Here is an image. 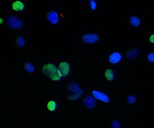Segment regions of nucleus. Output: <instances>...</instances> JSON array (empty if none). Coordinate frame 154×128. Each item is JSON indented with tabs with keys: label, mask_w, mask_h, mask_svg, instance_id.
I'll return each mask as SVG.
<instances>
[{
	"label": "nucleus",
	"mask_w": 154,
	"mask_h": 128,
	"mask_svg": "<svg viewBox=\"0 0 154 128\" xmlns=\"http://www.w3.org/2000/svg\"><path fill=\"white\" fill-rule=\"evenodd\" d=\"M42 72L43 75H45L54 81H58L61 80V78H62L59 73L58 68H57L56 65H54V64H46L45 65H43L42 69Z\"/></svg>",
	"instance_id": "nucleus-1"
},
{
	"label": "nucleus",
	"mask_w": 154,
	"mask_h": 128,
	"mask_svg": "<svg viewBox=\"0 0 154 128\" xmlns=\"http://www.w3.org/2000/svg\"><path fill=\"white\" fill-rule=\"evenodd\" d=\"M68 90L71 91L72 95H68L67 99L68 100H78L81 97L82 95V88L76 84V83H70L68 85Z\"/></svg>",
	"instance_id": "nucleus-2"
},
{
	"label": "nucleus",
	"mask_w": 154,
	"mask_h": 128,
	"mask_svg": "<svg viewBox=\"0 0 154 128\" xmlns=\"http://www.w3.org/2000/svg\"><path fill=\"white\" fill-rule=\"evenodd\" d=\"M7 24L13 30H21L24 26V22L20 18L11 15L7 18Z\"/></svg>",
	"instance_id": "nucleus-3"
},
{
	"label": "nucleus",
	"mask_w": 154,
	"mask_h": 128,
	"mask_svg": "<svg viewBox=\"0 0 154 128\" xmlns=\"http://www.w3.org/2000/svg\"><path fill=\"white\" fill-rule=\"evenodd\" d=\"M81 40L85 44H95L100 41V36L96 34H86L82 37Z\"/></svg>",
	"instance_id": "nucleus-4"
},
{
	"label": "nucleus",
	"mask_w": 154,
	"mask_h": 128,
	"mask_svg": "<svg viewBox=\"0 0 154 128\" xmlns=\"http://www.w3.org/2000/svg\"><path fill=\"white\" fill-rule=\"evenodd\" d=\"M92 96L94 97L96 100H100L103 103H109V97L108 96L107 94H106L105 92H102L101 91H98V90H93L92 91Z\"/></svg>",
	"instance_id": "nucleus-5"
},
{
	"label": "nucleus",
	"mask_w": 154,
	"mask_h": 128,
	"mask_svg": "<svg viewBox=\"0 0 154 128\" xmlns=\"http://www.w3.org/2000/svg\"><path fill=\"white\" fill-rule=\"evenodd\" d=\"M46 19L52 25H57V24H58L60 21L59 14L56 10H52L47 13Z\"/></svg>",
	"instance_id": "nucleus-6"
},
{
	"label": "nucleus",
	"mask_w": 154,
	"mask_h": 128,
	"mask_svg": "<svg viewBox=\"0 0 154 128\" xmlns=\"http://www.w3.org/2000/svg\"><path fill=\"white\" fill-rule=\"evenodd\" d=\"M58 70L59 73L62 76V77H66L69 75V71H70V67L68 61H62L60 62L59 65H58Z\"/></svg>",
	"instance_id": "nucleus-7"
},
{
	"label": "nucleus",
	"mask_w": 154,
	"mask_h": 128,
	"mask_svg": "<svg viewBox=\"0 0 154 128\" xmlns=\"http://www.w3.org/2000/svg\"><path fill=\"white\" fill-rule=\"evenodd\" d=\"M83 104L87 109H94L96 107V99L94 96H88L83 100Z\"/></svg>",
	"instance_id": "nucleus-8"
},
{
	"label": "nucleus",
	"mask_w": 154,
	"mask_h": 128,
	"mask_svg": "<svg viewBox=\"0 0 154 128\" xmlns=\"http://www.w3.org/2000/svg\"><path fill=\"white\" fill-rule=\"evenodd\" d=\"M122 54H121L119 52H117V51L113 52V53L109 55V61L113 64H118V63L122 61Z\"/></svg>",
	"instance_id": "nucleus-9"
},
{
	"label": "nucleus",
	"mask_w": 154,
	"mask_h": 128,
	"mask_svg": "<svg viewBox=\"0 0 154 128\" xmlns=\"http://www.w3.org/2000/svg\"><path fill=\"white\" fill-rule=\"evenodd\" d=\"M11 9L16 12L23 11L25 9V3L21 0H15L11 3Z\"/></svg>",
	"instance_id": "nucleus-10"
},
{
	"label": "nucleus",
	"mask_w": 154,
	"mask_h": 128,
	"mask_svg": "<svg viewBox=\"0 0 154 128\" xmlns=\"http://www.w3.org/2000/svg\"><path fill=\"white\" fill-rule=\"evenodd\" d=\"M104 75H105V78L106 79V80L108 81H113L115 78V74H114V72L111 69H106L105 73H104Z\"/></svg>",
	"instance_id": "nucleus-11"
},
{
	"label": "nucleus",
	"mask_w": 154,
	"mask_h": 128,
	"mask_svg": "<svg viewBox=\"0 0 154 128\" xmlns=\"http://www.w3.org/2000/svg\"><path fill=\"white\" fill-rule=\"evenodd\" d=\"M138 54H139V53H138V50L137 49H132L126 53L125 57L128 60H134L136 57H137Z\"/></svg>",
	"instance_id": "nucleus-12"
},
{
	"label": "nucleus",
	"mask_w": 154,
	"mask_h": 128,
	"mask_svg": "<svg viewBox=\"0 0 154 128\" xmlns=\"http://www.w3.org/2000/svg\"><path fill=\"white\" fill-rule=\"evenodd\" d=\"M129 22H130V25L132 26H134V27H139L140 25V18H138L137 16H136V15H133V16L130 17Z\"/></svg>",
	"instance_id": "nucleus-13"
},
{
	"label": "nucleus",
	"mask_w": 154,
	"mask_h": 128,
	"mask_svg": "<svg viewBox=\"0 0 154 128\" xmlns=\"http://www.w3.org/2000/svg\"><path fill=\"white\" fill-rule=\"evenodd\" d=\"M23 69L25 70V72L26 73H33L35 72V65L32 64V63H30V62H27V63H25L24 65H23Z\"/></svg>",
	"instance_id": "nucleus-14"
},
{
	"label": "nucleus",
	"mask_w": 154,
	"mask_h": 128,
	"mask_svg": "<svg viewBox=\"0 0 154 128\" xmlns=\"http://www.w3.org/2000/svg\"><path fill=\"white\" fill-rule=\"evenodd\" d=\"M57 107H58L57 103H56V101L54 100L49 101L48 103H47V104H46V108H47V110H48L49 112H55L56 110H57Z\"/></svg>",
	"instance_id": "nucleus-15"
},
{
	"label": "nucleus",
	"mask_w": 154,
	"mask_h": 128,
	"mask_svg": "<svg viewBox=\"0 0 154 128\" xmlns=\"http://www.w3.org/2000/svg\"><path fill=\"white\" fill-rule=\"evenodd\" d=\"M15 44L17 46H19V48H23L25 46V39L22 36L17 37L16 40H15Z\"/></svg>",
	"instance_id": "nucleus-16"
},
{
	"label": "nucleus",
	"mask_w": 154,
	"mask_h": 128,
	"mask_svg": "<svg viewBox=\"0 0 154 128\" xmlns=\"http://www.w3.org/2000/svg\"><path fill=\"white\" fill-rule=\"evenodd\" d=\"M89 5H90V9L92 10H96L97 8V2L96 0H90Z\"/></svg>",
	"instance_id": "nucleus-17"
},
{
	"label": "nucleus",
	"mask_w": 154,
	"mask_h": 128,
	"mask_svg": "<svg viewBox=\"0 0 154 128\" xmlns=\"http://www.w3.org/2000/svg\"><path fill=\"white\" fill-rule=\"evenodd\" d=\"M127 101H128V103H129V104H134L136 102L135 96H134V95H130V96H128V98H127Z\"/></svg>",
	"instance_id": "nucleus-18"
},
{
	"label": "nucleus",
	"mask_w": 154,
	"mask_h": 128,
	"mask_svg": "<svg viewBox=\"0 0 154 128\" xmlns=\"http://www.w3.org/2000/svg\"><path fill=\"white\" fill-rule=\"evenodd\" d=\"M147 58L149 60V61L154 63V52H151V53H149Z\"/></svg>",
	"instance_id": "nucleus-19"
},
{
	"label": "nucleus",
	"mask_w": 154,
	"mask_h": 128,
	"mask_svg": "<svg viewBox=\"0 0 154 128\" xmlns=\"http://www.w3.org/2000/svg\"><path fill=\"white\" fill-rule=\"evenodd\" d=\"M111 127L113 128H120L121 125H120L119 121H117V120H113L112 122V124H111Z\"/></svg>",
	"instance_id": "nucleus-20"
},
{
	"label": "nucleus",
	"mask_w": 154,
	"mask_h": 128,
	"mask_svg": "<svg viewBox=\"0 0 154 128\" xmlns=\"http://www.w3.org/2000/svg\"><path fill=\"white\" fill-rule=\"evenodd\" d=\"M149 41L151 43L154 44V34H152V35H150L149 37Z\"/></svg>",
	"instance_id": "nucleus-21"
},
{
	"label": "nucleus",
	"mask_w": 154,
	"mask_h": 128,
	"mask_svg": "<svg viewBox=\"0 0 154 128\" xmlns=\"http://www.w3.org/2000/svg\"><path fill=\"white\" fill-rule=\"evenodd\" d=\"M0 23H1L2 25H3V24H4V21H3V19H2V18H1V19H0Z\"/></svg>",
	"instance_id": "nucleus-22"
}]
</instances>
